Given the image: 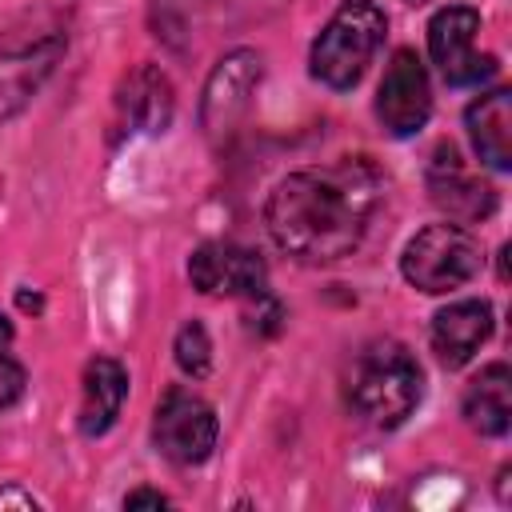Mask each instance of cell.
Wrapping results in <instances>:
<instances>
[{
	"label": "cell",
	"instance_id": "2",
	"mask_svg": "<svg viewBox=\"0 0 512 512\" xmlns=\"http://www.w3.org/2000/svg\"><path fill=\"white\" fill-rule=\"evenodd\" d=\"M348 396H352V408L368 424H376V428L404 424L412 416V408L420 404V364H416V356L396 340H380V344L364 348L356 356Z\"/></svg>",
	"mask_w": 512,
	"mask_h": 512
},
{
	"label": "cell",
	"instance_id": "9",
	"mask_svg": "<svg viewBox=\"0 0 512 512\" xmlns=\"http://www.w3.org/2000/svg\"><path fill=\"white\" fill-rule=\"evenodd\" d=\"M428 192L432 204L452 220V224H476L496 212V188L480 180L452 144H440L432 164H428Z\"/></svg>",
	"mask_w": 512,
	"mask_h": 512
},
{
	"label": "cell",
	"instance_id": "18",
	"mask_svg": "<svg viewBox=\"0 0 512 512\" xmlns=\"http://www.w3.org/2000/svg\"><path fill=\"white\" fill-rule=\"evenodd\" d=\"M24 392V368L8 356V344H0V408L16 404Z\"/></svg>",
	"mask_w": 512,
	"mask_h": 512
},
{
	"label": "cell",
	"instance_id": "1",
	"mask_svg": "<svg viewBox=\"0 0 512 512\" xmlns=\"http://www.w3.org/2000/svg\"><path fill=\"white\" fill-rule=\"evenodd\" d=\"M376 200L380 176L364 160L304 168L272 188L264 224L276 248L300 264H332L360 244Z\"/></svg>",
	"mask_w": 512,
	"mask_h": 512
},
{
	"label": "cell",
	"instance_id": "10",
	"mask_svg": "<svg viewBox=\"0 0 512 512\" xmlns=\"http://www.w3.org/2000/svg\"><path fill=\"white\" fill-rule=\"evenodd\" d=\"M64 52L60 36H40L28 44H0V120H12L40 92L48 72Z\"/></svg>",
	"mask_w": 512,
	"mask_h": 512
},
{
	"label": "cell",
	"instance_id": "3",
	"mask_svg": "<svg viewBox=\"0 0 512 512\" xmlns=\"http://www.w3.org/2000/svg\"><path fill=\"white\" fill-rule=\"evenodd\" d=\"M384 32L388 16L376 0H344L312 44V76L328 88H352L384 44Z\"/></svg>",
	"mask_w": 512,
	"mask_h": 512
},
{
	"label": "cell",
	"instance_id": "8",
	"mask_svg": "<svg viewBox=\"0 0 512 512\" xmlns=\"http://www.w3.org/2000/svg\"><path fill=\"white\" fill-rule=\"evenodd\" d=\"M188 276L204 296H244V300L264 296V280H268L264 260L232 240L200 244L188 260Z\"/></svg>",
	"mask_w": 512,
	"mask_h": 512
},
{
	"label": "cell",
	"instance_id": "15",
	"mask_svg": "<svg viewBox=\"0 0 512 512\" xmlns=\"http://www.w3.org/2000/svg\"><path fill=\"white\" fill-rule=\"evenodd\" d=\"M464 420L480 436H504L512 424V372L508 364H488L464 392Z\"/></svg>",
	"mask_w": 512,
	"mask_h": 512
},
{
	"label": "cell",
	"instance_id": "12",
	"mask_svg": "<svg viewBox=\"0 0 512 512\" xmlns=\"http://www.w3.org/2000/svg\"><path fill=\"white\" fill-rule=\"evenodd\" d=\"M488 336H492L488 300H456L432 316V352L440 356L444 368H464Z\"/></svg>",
	"mask_w": 512,
	"mask_h": 512
},
{
	"label": "cell",
	"instance_id": "22",
	"mask_svg": "<svg viewBox=\"0 0 512 512\" xmlns=\"http://www.w3.org/2000/svg\"><path fill=\"white\" fill-rule=\"evenodd\" d=\"M408 4H428V0H408Z\"/></svg>",
	"mask_w": 512,
	"mask_h": 512
},
{
	"label": "cell",
	"instance_id": "19",
	"mask_svg": "<svg viewBox=\"0 0 512 512\" xmlns=\"http://www.w3.org/2000/svg\"><path fill=\"white\" fill-rule=\"evenodd\" d=\"M124 508H168V496L140 488V492H128V496H124Z\"/></svg>",
	"mask_w": 512,
	"mask_h": 512
},
{
	"label": "cell",
	"instance_id": "20",
	"mask_svg": "<svg viewBox=\"0 0 512 512\" xmlns=\"http://www.w3.org/2000/svg\"><path fill=\"white\" fill-rule=\"evenodd\" d=\"M8 504H16V508H36V496H28V492H20V488H4V492H0V508H8Z\"/></svg>",
	"mask_w": 512,
	"mask_h": 512
},
{
	"label": "cell",
	"instance_id": "21",
	"mask_svg": "<svg viewBox=\"0 0 512 512\" xmlns=\"http://www.w3.org/2000/svg\"><path fill=\"white\" fill-rule=\"evenodd\" d=\"M0 344H12V324H8L4 312H0Z\"/></svg>",
	"mask_w": 512,
	"mask_h": 512
},
{
	"label": "cell",
	"instance_id": "14",
	"mask_svg": "<svg viewBox=\"0 0 512 512\" xmlns=\"http://www.w3.org/2000/svg\"><path fill=\"white\" fill-rule=\"evenodd\" d=\"M128 396V372L112 356H96L84 368V396H80V432L84 436H104Z\"/></svg>",
	"mask_w": 512,
	"mask_h": 512
},
{
	"label": "cell",
	"instance_id": "7",
	"mask_svg": "<svg viewBox=\"0 0 512 512\" xmlns=\"http://www.w3.org/2000/svg\"><path fill=\"white\" fill-rule=\"evenodd\" d=\"M428 112H432L428 72H424L416 52L400 48L392 56V64L384 68V80H380V92H376V116H380L388 136L404 140V136H416L428 124Z\"/></svg>",
	"mask_w": 512,
	"mask_h": 512
},
{
	"label": "cell",
	"instance_id": "13",
	"mask_svg": "<svg viewBox=\"0 0 512 512\" xmlns=\"http://www.w3.org/2000/svg\"><path fill=\"white\" fill-rule=\"evenodd\" d=\"M464 120H468V136H472L476 156L496 172L512 168V92L508 88L484 92L480 100L468 104Z\"/></svg>",
	"mask_w": 512,
	"mask_h": 512
},
{
	"label": "cell",
	"instance_id": "17",
	"mask_svg": "<svg viewBox=\"0 0 512 512\" xmlns=\"http://www.w3.org/2000/svg\"><path fill=\"white\" fill-rule=\"evenodd\" d=\"M176 364L188 376H204L208 372V364H212V340H208L204 324H184L176 332Z\"/></svg>",
	"mask_w": 512,
	"mask_h": 512
},
{
	"label": "cell",
	"instance_id": "16",
	"mask_svg": "<svg viewBox=\"0 0 512 512\" xmlns=\"http://www.w3.org/2000/svg\"><path fill=\"white\" fill-rule=\"evenodd\" d=\"M172 104L176 100H172L168 76L156 72V68H148V64L136 68L128 76V84H124V92H120V112L140 132H164L168 120H172Z\"/></svg>",
	"mask_w": 512,
	"mask_h": 512
},
{
	"label": "cell",
	"instance_id": "11",
	"mask_svg": "<svg viewBox=\"0 0 512 512\" xmlns=\"http://www.w3.org/2000/svg\"><path fill=\"white\" fill-rule=\"evenodd\" d=\"M256 84H260V56L256 52L240 48L216 64V72L208 76V88H204V108H200L208 136L228 132L244 116Z\"/></svg>",
	"mask_w": 512,
	"mask_h": 512
},
{
	"label": "cell",
	"instance_id": "4",
	"mask_svg": "<svg viewBox=\"0 0 512 512\" xmlns=\"http://www.w3.org/2000/svg\"><path fill=\"white\" fill-rule=\"evenodd\" d=\"M400 272L428 296L452 292L480 272V244L460 224H428L404 244Z\"/></svg>",
	"mask_w": 512,
	"mask_h": 512
},
{
	"label": "cell",
	"instance_id": "6",
	"mask_svg": "<svg viewBox=\"0 0 512 512\" xmlns=\"http://www.w3.org/2000/svg\"><path fill=\"white\" fill-rule=\"evenodd\" d=\"M216 412L184 392V388H172L160 404H156V420H152V440L156 448L172 460V464H200L212 456L216 448Z\"/></svg>",
	"mask_w": 512,
	"mask_h": 512
},
{
	"label": "cell",
	"instance_id": "5",
	"mask_svg": "<svg viewBox=\"0 0 512 512\" xmlns=\"http://www.w3.org/2000/svg\"><path fill=\"white\" fill-rule=\"evenodd\" d=\"M480 12L468 4H448L428 24V52L432 64L448 84H480L496 72L492 56H480Z\"/></svg>",
	"mask_w": 512,
	"mask_h": 512
}]
</instances>
